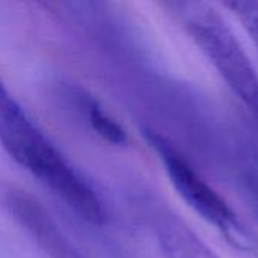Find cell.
<instances>
[{"instance_id":"obj_1","label":"cell","mask_w":258,"mask_h":258,"mask_svg":"<svg viewBox=\"0 0 258 258\" xmlns=\"http://www.w3.org/2000/svg\"><path fill=\"white\" fill-rule=\"evenodd\" d=\"M0 145L80 219L92 225H101L106 221L104 204L98 194L29 116L2 79Z\"/></svg>"},{"instance_id":"obj_4","label":"cell","mask_w":258,"mask_h":258,"mask_svg":"<svg viewBox=\"0 0 258 258\" xmlns=\"http://www.w3.org/2000/svg\"><path fill=\"white\" fill-rule=\"evenodd\" d=\"M157 243L165 258H219L186 224L165 219L157 228Z\"/></svg>"},{"instance_id":"obj_5","label":"cell","mask_w":258,"mask_h":258,"mask_svg":"<svg viewBox=\"0 0 258 258\" xmlns=\"http://www.w3.org/2000/svg\"><path fill=\"white\" fill-rule=\"evenodd\" d=\"M76 106L88 119L91 128L106 142L112 145H125L128 141L127 132L124 127L113 118L107 110L95 100L92 95L86 94L85 91H76L73 94Z\"/></svg>"},{"instance_id":"obj_2","label":"cell","mask_w":258,"mask_h":258,"mask_svg":"<svg viewBox=\"0 0 258 258\" xmlns=\"http://www.w3.org/2000/svg\"><path fill=\"white\" fill-rule=\"evenodd\" d=\"M169 6L227 86L258 118V73L224 15L207 2H174Z\"/></svg>"},{"instance_id":"obj_3","label":"cell","mask_w":258,"mask_h":258,"mask_svg":"<svg viewBox=\"0 0 258 258\" xmlns=\"http://www.w3.org/2000/svg\"><path fill=\"white\" fill-rule=\"evenodd\" d=\"M144 138L156 153L183 203L227 242L242 252L258 255V240L231 206L197 172L178 148L160 133L145 128Z\"/></svg>"},{"instance_id":"obj_6","label":"cell","mask_w":258,"mask_h":258,"mask_svg":"<svg viewBox=\"0 0 258 258\" xmlns=\"http://www.w3.org/2000/svg\"><path fill=\"white\" fill-rule=\"evenodd\" d=\"M225 8H228L242 23L245 30L249 33L252 42L255 44L258 50V2H227L224 3Z\"/></svg>"}]
</instances>
